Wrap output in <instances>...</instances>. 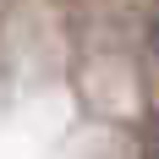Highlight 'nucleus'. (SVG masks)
Here are the masks:
<instances>
[{
  "instance_id": "obj_1",
  "label": "nucleus",
  "mask_w": 159,
  "mask_h": 159,
  "mask_svg": "<svg viewBox=\"0 0 159 159\" xmlns=\"http://www.w3.org/2000/svg\"><path fill=\"white\" fill-rule=\"evenodd\" d=\"M143 159H159V110L148 115V126H143Z\"/></svg>"
}]
</instances>
